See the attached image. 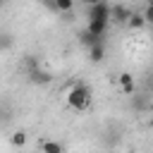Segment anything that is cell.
<instances>
[{
    "label": "cell",
    "mask_w": 153,
    "mask_h": 153,
    "mask_svg": "<svg viewBox=\"0 0 153 153\" xmlns=\"http://www.w3.org/2000/svg\"><path fill=\"white\" fill-rule=\"evenodd\" d=\"M12 143H14V146H24V143H26V134H24V131H17V134L12 136Z\"/></svg>",
    "instance_id": "cell-12"
},
{
    "label": "cell",
    "mask_w": 153,
    "mask_h": 153,
    "mask_svg": "<svg viewBox=\"0 0 153 153\" xmlns=\"http://www.w3.org/2000/svg\"><path fill=\"white\" fill-rule=\"evenodd\" d=\"M53 7L57 12H69L74 7V0H53Z\"/></svg>",
    "instance_id": "cell-11"
},
{
    "label": "cell",
    "mask_w": 153,
    "mask_h": 153,
    "mask_svg": "<svg viewBox=\"0 0 153 153\" xmlns=\"http://www.w3.org/2000/svg\"><path fill=\"white\" fill-rule=\"evenodd\" d=\"M88 22H105V24H110L112 22V7L105 0L98 2V5H91L88 7Z\"/></svg>",
    "instance_id": "cell-2"
},
{
    "label": "cell",
    "mask_w": 153,
    "mask_h": 153,
    "mask_svg": "<svg viewBox=\"0 0 153 153\" xmlns=\"http://www.w3.org/2000/svg\"><path fill=\"white\" fill-rule=\"evenodd\" d=\"M148 124H151V127H153V117H151V120H148Z\"/></svg>",
    "instance_id": "cell-15"
},
{
    "label": "cell",
    "mask_w": 153,
    "mask_h": 153,
    "mask_svg": "<svg viewBox=\"0 0 153 153\" xmlns=\"http://www.w3.org/2000/svg\"><path fill=\"white\" fill-rule=\"evenodd\" d=\"M67 103L74 108V110H86L88 103H91V88L86 84H74L67 93Z\"/></svg>",
    "instance_id": "cell-1"
},
{
    "label": "cell",
    "mask_w": 153,
    "mask_h": 153,
    "mask_svg": "<svg viewBox=\"0 0 153 153\" xmlns=\"http://www.w3.org/2000/svg\"><path fill=\"white\" fill-rule=\"evenodd\" d=\"M88 50H91V53H88V55H91V62H100V60L105 57V48H103V43H98V45H91Z\"/></svg>",
    "instance_id": "cell-7"
},
{
    "label": "cell",
    "mask_w": 153,
    "mask_h": 153,
    "mask_svg": "<svg viewBox=\"0 0 153 153\" xmlns=\"http://www.w3.org/2000/svg\"><path fill=\"white\" fill-rule=\"evenodd\" d=\"M143 24H146V17H143V12H141V14H136V12H134V14L129 17V22H127V26H129V29H141Z\"/></svg>",
    "instance_id": "cell-8"
},
{
    "label": "cell",
    "mask_w": 153,
    "mask_h": 153,
    "mask_svg": "<svg viewBox=\"0 0 153 153\" xmlns=\"http://www.w3.org/2000/svg\"><path fill=\"white\" fill-rule=\"evenodd\" d=\"M81 2H84V5H88V7H91V5H98V2H103V0H81Z\"/></svg>",
    "instance_id": "cell-14"
},
{
    "label": "cell",
    "mask_w": 153,
    "mask_h": 153,
    "mask_svg": "<svg viewBox=\"0 0 153 153\" xmlns=\"http://www.w3.org/2000/svg\"><path fill=\"white\" fill-rule=\"evenodd\" d=\"M91 33H96V36H103L105 33V29H108V24L105 22H88V26H86Z\"/></svg>",
    "instance_id": "cell-10"
},
{
    "label": "cell",
    "mask_w": 153,
    "mask_h": 153,
    "mask_svg": "<svg viewBox=\"0 0 153 153\" xmlns=\"http://www.w3.org/2000/svg\"><path fill=\"white\" fill-rule=\"evenodd\" d=\"M41 151L43 153H62V143H57V141H43Z\"/></svg>",
    "instance_id": "cell-9"
},
{
    "label": "cell",
    "mask_w": 153,
    "mask_h": 153,
    "mask_svg": "<svg viewBox=\"0 0 153 153\" xmlns=\"http://www.w3.org/2000/svg\"><path fill=\"white\" fill-rule=\"evenodd\" d=\"M143 17H146V24H153V5H146Z\"/></svg>",
    "instance_id": "cell-13"
},
{
    "label": "cell",
    "mask_w": 153,
    "mask_h": 153,
    "mask_svg": "<svg viewBox=\"0 0 153 153\" xmlns=\"http://www.w3.org/2000/svg\"><path fill=\"white\" fill-rule=\"evenodd\" d=\"M146 5H153V0H146Z\"/></svg>",
    "instance_id": "cell-16"
},
{
    "label": "cell",
    "mask_w": 153,
    "mask_h": 153,
    "mask_svg": "<svg viewBox=\"0 0 153 153\" xmlns=\"http://www.w3.org/2000/svg\"><path fill=\"white\" fill-rule=\"evenodd\" d=\"M79 38H81V43H84V45H88V48H91V45H98V43H103V36H96V33H91L88 29H86V31H84Z\"/></svg>",
    "instance_id": "cell-5"
},
{
    "label": "cell",
    "mask_w": 153,
    "mask_h": 153,
    "mask_svg": "<svg viewBox=\"0 0 153 153\" xmlns=\"http://www.w3.org/2000/svg\"><path fill=\"white\" fill-rule=\"evenodd\" d=\"M117 81H120V88H122L124 96H131V93L136 91V81H134V76H131L129 72H122V74L117 76Z\"/></svg>",
    "instance_id": "cell-3"
},
{
    "label": "cell",
    "mask_w": 153,
    "mask_h": 153,
    "mask_svg": "<svg viewBox=\"0 0 153 153\" xmlns=\"http://www.w3.org/2000/svg\"><path fill=\"white\" fill-rule=\"evenodd\" d=\"M131 14H134V12H131L129 7H124V5H115V7H112V22H115V24H127Z\"/></svg>",
    "instance_id": "cell-4"
},
{
    "label": "cell",
    "mask_w": 153,
    "mask_h": 153,
    "mask_svg": "<svg viewBox=\"0 0 153 153\" xmlns=\"http://www.w3.org/2000/svg\"><path fill=\"white\" fill-rule=\"evenodd\" d=\"M50 79H53V76H50L48 72H43V69H38V67L31 69V81H33V84H50Z\"/></svg>",
    "instance_id": "cell-6"
}]
</instances>
